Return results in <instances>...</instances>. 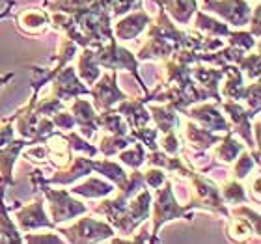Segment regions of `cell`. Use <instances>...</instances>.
I'll return each mask as SVG.
<instances>
[]
</instances>
